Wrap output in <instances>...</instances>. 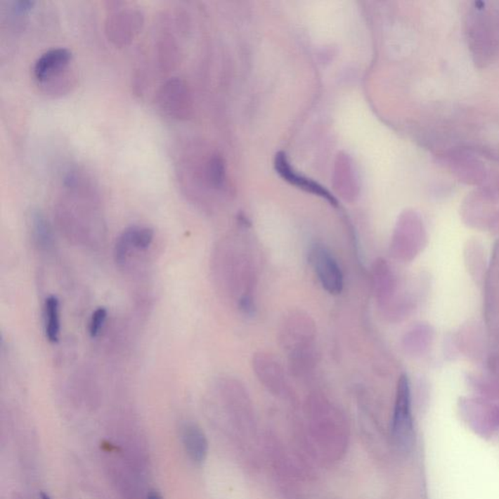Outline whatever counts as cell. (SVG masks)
I'll return each instance as SVG.
<instances>
[{
    "label": "cell",
    "instance_id": "3",
    "mask_svg": "<svg viewBox=\"0 0 499 499\" xmlns=\"http://www.w3.org/2000/svg\"><path fill=\"white\" fill-rule=\"evenodd\" d=\"M72 54L67 48H52L34 62V77L51 94H63L70 86V64Z\"/></svg>",
    "mask_w": 499,
    "mask_h": 499
},
{
    "label": "cell",
    "instance_id": "13",
    "mask_svg": "<svg viewBox=\"0 0 499 499\" xmlns=\"http://www.w3.org/2000/svg\"><path fill=\"white\" fill-rule=\"evenodd\" d=\"M32 233L35 237V240L42 245H47L51 241V228L44 214L39 211L32 213Z\"/></svg>",
    "mask_w": 499,
    "mask_h": 499
},
{
    "label": "cell",
    "instance_id": "16",
    "mask_svg": "<svg viewBox=\"0 0 499 499\" xmlns=\"http://www.w3.org/2000/svg\"><path fill=\"white\" fill-rule=\"evenodd\" d=\"M207 175L212 185L221 186L224 181V166L223 160L219 156H214L208 163Z\"/></svg>",
    "mask_w": 499,
    "mask_h": 499
},
{
    "label": "cell",
    "instance_id": "10",
    "mask_svg": "<svg viewBox=\"0 0 499 499\" xmlns=\"http://www.w3.org/2000/svg\"><path fill=\"white\" fill-rule=\"evenodd\" d=\"M181 440L188 458L196 465H201L208 455V441L203 431L193 423H188L181 431Z\"/></svg>",
    "mask_w": 499,
    "mask_h": 499
},
{
    "label": "cell",
    "instance_id": "9",
    "mask_svg": "<svg viewBox=\"0 0 499 499\" xmlns=\"http://www.w3.org/2000/svg\"><path fill=\"white\" fill-rule=\"evenodd\" d=\"M253 369L259 379L268 387L279 388L283 385L284 370L276 358L267 353H258L253 358Z\"/></svg>",
    "mask_w": 499,
    "mask_h": 499
},
{
    "label": "cell",
    "instance_id": "15",
    "mask_svg": "<svg viewBox=\"0 0 499 499\" xmlns=\"http://www.w3.org/2000/svg\"><path fill=\"white\" fill-rule=\"evenodd\" d=\"M132 229L133 248L145 249L151 245L155 233L150 228H141V226H131Z\"/></svg>",
    "mask_w": 499,
    "mask_h": 499
},
{
    "label": "cell",
    "instance_id": "14",
    "mask_svg": "<svg viewBox=\"0 0 499 499\" xmlns=\"http://www.w3.org/2000/svg\"><path fill=\"white\" fill-rule=\"evenodd\" d=\"M132 229H125L118 237L115 246V259L118 266H123L133 249Z\"/></svg>",
    "mask_w": 499,
    "mask_h": 499
},
{
    "label": "cell",
    "instance_id": "4",
    "mask_svg": "<svg viewBox=\"0 0 499 499\" xmlns=\"http://www.w3.org/2000/svg\"><path fill=\"white\" fill-rule=\"evenodd\" d=\"M392 437L395 446L403 453L412 450L415 430L412 413V395L407 375H401L397 383L396 399L392 420Z\"/></svg>",
    "mask_w": 499,
    "mask_h": 499
},
{
    "label": "cell",
    "instance_id": "1",
    "mask_svg": "<svg viewBox=\"0 0 499 499\" xmlns=\"http://www.w3.org/2000/svg\"><path fill=\"white\" fill-rule=\"evenodd\" d=\"M226 246L223 261L226 286L235 299L239 309L252 314L254 310L257 284L254 259L244 242L242 244L231 242Z\"/></svg>",
    "mask_w": 499,
    "mask_h": 499
},
{
    "label": "cell",
    "instance_id": "7",
    "mask_svg": "<svg viewBox=\"0 0 499 499\" xmlns=\"http://www.w3.org/2000/svg\"><path fill=\"white\" fill-rule=\"evenodd\" d=\"M309 259L325 291L334 296L342 293L344 273L331 251L321 244H315L309 249Z\"/></svg>",
    "mask_w": 499,
    "mask_h": 499
},
{
    "label": "cell",
    "instance_id": "12",
    "mask_svg": "<svg viewBox=\"0 0 499 499\" xmlns=\"http://www.w3.org/2000/svg\"><path fill=\"white\" fill-rule=\"evenodd\" d=\"M178 45L173 37H166L158 42L157 57L161 69L163 72H170L178 64L179 60Z\"/></svg>",
    "mask_w": 499,
    "mask_h": 499
},
{
    "label": "cell",
    "instance_id": "18",
    "mask_svg": "<svg viewBox=\"0 0 499 499\" xmlns=\"http://www.w3.org/2000/svg\"><path fill=\"white\" fill-rule=\"evenodd\" d=\"M34 1L30 0H19L14 4V11L17 14H25L34 7Z\"/></svg>",
    "mask_w": 499,
    "mask_h": 499
},
{
    "label": "cell",
    "instance_id": "19",
    "mask_svg": "<svg viewBox=\"0 0 499 499\" xmlns=\"http://www.w3.org/2000/svg\"><path fill=\"white\" fill-rule=\"evenodd\" d=\"M148 499H162L160 493H156V491H151L150 495L148 496Z\"/></svg>",
    "mask_w": 499,
    "mask_h": 499
},
{
    "label": "cell",
    "instance_id": "11",
    "mask_svg": "<svg viewBox=\"0 0 499 499\" xmlns=\"http://www.w3.org/2000/svg\"><path fill=\"white\" fill-rule=\"evenodd\" d=\"M60 301L50 296L44 302V326L47 339L52 344L59 342L60 332Z\"/></svg>",
    "mask_w": 499,
    "mask_h": 499
},
{
    "label": "cell",
    "instance_id": "8",
    "mask_svg": "<svg viewBox=\"0 0 499 499\" xmlns=\"http://www.w3.org/2000/svg\"><path fill=\"white\" fill-rule=\"evenodd\" d=\"M276 167L279 175L284 178L285 180L291 183L292 185L299 186L302 190H306L307 193H314L316 195L321 196L322 198L326 199L328 202L332 205L337 206V199L332 195L327 190H325L323 186L318 185L315 181L304 178V176L297 175L294 173L293 169L287 161L283 153H279L276 156Z\"/></svg>",
    "mask_w": 499,
    "mask_h": 499
},
{
    "label": "cell",
    "instance_id": "17",
    "mask_svg": "<svg viewBox=\"0 0 499 499\" xmlns=\"http://www.w3.org/2000/svg\"><path fill=\"white\" fill-rule=\"evenodd\" d=\"M108 317V310L105 307H99L93 312L91 316L89 324V334L91 337H97L100 332H102L103 326H105V320Z\"/></svg>",
    "mask_w": 499,
    "mask_h": 499
},
{
    "label": "cell",
    "instance_id": "5",
    "mask_svg": "<svg viewBox=\"0 0 499 499\" xmlns=\"http://www.w3.org/2000/svg\"><path fill=\"white\" fill-rule=\"evenodd\" d=\"M143 22L145 16L142 10L124 7L119 4L108 15L105 24V35L115 46H126L140 34Z\"/></svg>",
    "mask_w": 499,
    "mask_h": 499
},
{
    "label": "cell",
    "instance_id": "6",
    "mask_svg": "<svg viewBox=\"0 0 499 499\" xmlns=\"http://www.w3.org/2000/svg\"><path fill=\"white\" fill-rule=\"evenodd\" d=\"M158 108L169 117L186 120L193 110L190 87L181 78L173 77L163 83L156 94Z\"/></svg>",
    "mask_w": 499,
    "mask_h": 499
},
{
    "label": "cell",
    "instance_id": "20",
    "mask_svg": "<svg viewBox=\"0 0 499 499\" xmlns=\"http://www.w3.org/2000/svg\"><path fill=\"white\" fill-rule=\"evenodd\" d=\"M40 498L41 499H51L50 498V496L47 495V493H41V495H40Z\"/></svg>",
    "mask_w": 499,
    "mask_h": 499
},
{
    "label": "cell",
    "instance_id": "2",
    "mask_svg": "<svg viewBox=\"0 0 499 499\" xmlns=\"http://www.w3.org/2000/svg\"><path fill=\"white\" fill-rule=\"evenodd\" d=\"M316 327L309 315L290 314L280 330L282 349L288 353L290 366L297 374H304L314 363Z\"/></svg>",
    "mask_w": 499,
    "mask_h": 499
}]
</instances>
